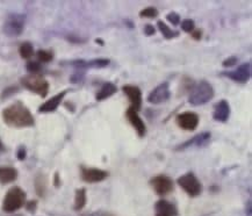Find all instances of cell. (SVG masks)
<instances>
[{"mask_svg":"<svg viewBox=\"0 0 252 216\" xmlns=\"http://www.w3.org/2000/svg\"><path fill=\"white\" fill-rule=\"evenodd\" d=\"M156 209V215L161 216H177L178 215V209L173 204H171L165 200H159L155 206Z\"/></svg>","mask_w":252,"mask_h":216,"instance_id":"9a60e30c","label":"cell"},{"mask_svg":"<svg viewBox=\"0 0 252 216\" xmlns=\"http://www.w3.org/2000/svg\"><path fill=\"white\" fill-rule=\"evenodd\" d=\"M229 117H230V106L227 100H221L215 105L213 118L219 122H227Z\"/></svg>","mask_w":252,"mask_h":216,"instance_id":"5bb4252c","label":"cell"},{"mask_svg":"<svg viewBox=\"0 0 252 216\" xmlns=\"http://www.w3.org/2000/svg\"><path fill=\"white\" fill-rule=\"evenodd\" d=\"M75 64H76V66H78V67H96V69H100V67L107 66L109 64V60L99 59V60L90 61V62L78 61V62H75Z\"/></svg>","mask_w":252,"mask_h":216,"instance_id":"ffe728a7","label":"cell"},{"mask_svg":"<svg viewBox=\"0 0 252 216\" xmlns=\"http://www.w3.org/2000/svg\"><path fill=\"white\" fill-rule=\"evenodd\" d=\"M127 118H128L129 122L131 123L132 127L135 128V130L137 131L138 136L143 137L145 135V131H147V127H145V123L141 119L140 115H138V113L135 111V109L129 107L127 111Z\"/></svg>","mask_w":252,"mask_h":216,"instance_id":"4fadbf2b","label":"cell"},{"mask_svg":"<svg viewBox=\"0 0 252 216\" xmlns=\"http://www.w3.org/2000/svg\"><path fill=\"white\" fill-rule=\"evenodd\" d=\"M211 141V134L209 133H201L199 135H196L192 138V140L186 142V143H184L183 146L179 147V149H186V148L189 147H192V146H195V147H205L208 144V142Z\"/></svg>","mask_w":252,"mask_h":216,"instance_id":"e0dca14e","label":"cell"},{"mask_svg":"<svg viewBox=\"0 0 252 216\" xmlns=\"http://www.w3.org/2000/svg\"><path fill=\"white\" fill-rule=\"evenodd\" d=\"M37 59L43 63H48L53 60V54L47 50H38L37 51Z\"/></svg>","mask_w":252,"mask_h":216,"instance_id":"d4e9b609","label":"cell"},{"mask_svg":"<svg viewBox=\"0 0 252 216\" xmlns=\"http://www.w3.org/2000/svg\"><path fill=\"white\" fill-rule=\"evenodd\" d=\"M18 158L20 160H24L25 158H26V150H25V148H20V149H19V151H18Z\"/></svg>","mask_w":252,"mask_h":216,"instance_id":"4dcf8cb0","label":"cell"},{"mask_svg":"<svg viewBox=\"0 0 252 216\" xmlns=\"http://www.w3.org/2000/svg\"><path fill=\"white\" fill-rule=\"evenodd\" d=\"M156 216H161V215H156Z\"/></svg>","mask_w":252,"mask_h":216,"instance_id":"d590c367","label":"cell"},{"mask_svg":"<svg viewBox=\"0 0 252 216\" xmlns=\"http://www.w3.org/2000/svg\"><path fill=\"white\" fill-rule=\"evenodd\" d=\"M18 177V171L14 167H0V183L8 184L14 182Z\"/></svg>","mask_w":252,"mask_h":216,"instance_id":"ac0fdd59","label":"cell"},{"mask_svg":"<svg viewBox=\"0 0 252 216\" xmlns=\"http://www.w3.org/2000/svg\"><path fill=\"white\" fill-rule=\"evenodd\" d=\"M192 36H193V38H194V40H200V38H201V31H199V30H194L192 31Z\"/></svg>","mask_w":252,"mask_h":216,"instance_id":"1f68e13d","label":"cell"},{"mask_svg":"<svg viewBox=\"0 0 252 216\" xmlns=\"http://www.w3.org/2000/svg\"><path fill=\"white\" fill-rule=\"evenodd\" d=\"M19 53H20L22 59H31L32 56H33L34 54V49H33V46H32L31 43H28V42H26V43H22L20 49H19Z\"/></svg>","mask_w":252,"mask_h":216,"instance_id":"603a6c76","label":"cell"},{"mask_svg":"<svg viewBox=\"0 0 252 216\" xmlns=\"http://www.w3.org/2000/svg\"><path fill=\"white\" fill-rule=\"evenodd\" d=\"M108 177V172L100 169L82 167V179L86 183H100Z\"/></svg>","mask_w":252,"mask_h":216,"instance_id":"7c38bea8","label":"cell"},{"mask_svg":"<svg viewBox=\"0 0 252 216\" xmlns=\"http://www.w3.org/2000/svg\"><path fill=\"white\" fill-rule=\"evenodd\" d=\"M236 63H237V57L231 56V57H229V59L224 61L223 66H232V65H235Z\"/></svg>","mask_w":252,"mask_h":216,"instance_id":"f1b7e54d","label":"cell"},{"mask_svg":"<svg viewBox=\"0 0 252 216\" xmlns=\"http://www.w3.org/2000/svg\"><path fill=\"white\" fill-rule=\"evenodd\" d=\"M176 120H177L178 125H179L180 128L185 129V130H189V131L194 130L199 124L198 114H195V113L193 112L182 113V114L178 115Z\"/></svg>","mask_w":252,"mask_h":216,"instance_id":"30bf717a","label":"cell"},{"mask_svg":"<svg viewBox=\"0 0 252 216\" xmlns=\"http://www.w3.org/2000/svg\"><path fill=\"white\" fill-rule=\"evenodd\" d=\"M167 20H169L171 24H172L173 26H177V25H179V22H180V17H179V14H177V13H174V12H172V13H169V14H167Z\"/></svg>","mask_w":252,"mask_h":216,"instance_id":"4316f807","label":"cell"},{"mask_svg":"<svg viewBox=\"0 0 252 216\" xmlns=\"http://www.w3.org/2000/svg\"><path fill=\"white\" fill-rule=\"evenodd\" d=\"M65 94H66L65 91L58 93V94H56L55 96H53V98H51V99L48 100V101L44 102V104L41 106L38 111H40L41 113L54 112L55 109H56L58 106H60L61 102H62V100H63L64 96H65Z\"/></svg>","mask_w":252,"mask_h":216,"instance_id":"2e32d148","label":"cell"},{"mask_svg":"<svg viewBox=\"0 0 252 216\" xmlns=\"http://www.w3.org/2000/svg\"><path fill=\"white\" fill-rule=\"evenodd\" d=\"M86 204V191L85 188H79L76 192V198H75V209L76 211H80L85 207Z\"/></svg>","mask_w":252,"mask_h":216,"instance_id":"44dd1931","label":"cell"},{"mask_svg":"<svg viewBox=\"0 0 252 216\" xmlns=\"http://www.w3.org/2000/svg\"><path fill=\"white\" fill-rule=\"evenodd\" d=\"M116 86L113 83H105L102 85V88L100 89V91L96 94V100L98 101H101V100H105L112 96L116 92Z\"/></svg>","mask_w":252,"mask_h":216,"instance_id":"d6986e66","label":"cell"},{"mask_svg":"<svg viewBox=\"0 0 252 216\" xmlns=\"http://www.w3.org/2000/svg\"><path fill=\"white\" fill-rule=\"evenodd\" d=\"M106 216H112V215H106Z\"/></svg>","mask_w":252,"mask_h":216,"instance_id":"e575fe53","label":"cell"},{"mask_svg":"<svg viewBox=\"0 0 252 216\" xmlns=\"http://www.w3.org/2000/svg\"><path fill=\"white\" fill-rule=\"evenodd\" d=\"M2 118L6 123L15 128L32 127L34 124V117L29 112V109L20 101L5 108L2 112Z\"/></svg>","mask_w":252,"mask_h":216,"instance_id":"6da1fadb","label":"cell"},{"mask_svg":"<svg viewBox=\"0 0 252 216\" xmlns=\"http://www.w3.org/2000/svg\"><path fill=\"white\" fill-rule=\"evenodd\" d=\"M122 91L128 96L129 101L131 104V108L135 111H140L142 107V92L141 90L135 85H125Z\"/></svg>","mask_w":252,"mask_h":216,"instance_id":"8fae6325","label":"cell"},{"mask_svg":"<svg viewBox=\"0 0 252 216\" xmlns=\"http://www.w3.org/2000/svg\"><path fill=\"white\" fill-rule=\"evenodd\" d=\"M182 30L186 33H192L195 30V24L194 21L190 20V19H186L182 22Z\"/></svg>","mask_w":252,"mask_h":216,"instance_id":"484cf974","label":"cell"},{"mask_svg":"<svg viewBox=\"0 0 252 216\" xmlns=\"http://www.w3.org/2000/svg\"><path fill=\"white\" fill-rule=\"evenodd\" d=\"M155 28H154V26H151V25H147L145 26V28H144V33H145V35H148V36H150V35H154L155 34Z\"/></svg>","mask_w":252,"mask_h":216,"instance_id":"f546056e","label":"cell"},{"mask_svg":"<svg viewBox=\"0 0 252 216\" xmlns=\"http://www.w3.org/2000/svg\"><path fill=\"white\" fill-rule=\"evenodd\" d=\"M2 149H4V146H2V143L0 142V150H2Z\"/></svg>","mask_w":252,"mask_h":216,"instance_id":"836d02e7","label":"cell"},{"mask_svg":"<svg viewBox=\"0 0 252 216\" xmlns=\"http://www.w3.org/2000/svg\"><path fill=\"white\" fill-rule=\"evenodd\" d=\"M21 83L29 91L37 93L41 96H46L48 94L49 84L38 73H29L21 79Z\"/></svg>","mask_w":252,"mask_h":216,"instance_id":"277c9868","label":"cell"},{"mask_svg":"<svg viewBox=\"0 0 252 216\" xmlns=\"http://www.w3.org/2000/svg\"><path fill=\"white\" fill-rule=\"evenodd\" d=\"M171 92H170V85L169 83H161L160 85H158L156 89L153 90L149 95H148V101L150 104L158 105L161 102H165L166 100L170 99Z\"/></svg>","mask_w":252,"mask_h":216,"instance_id":"ba28073f","label":"cell"},{"mask_svg":"<svg viewBox=\"0 0 252 216\" xmlns=\"http://www.w3.org/2000/svg\"><path fill=\"white\" fill-rule=\"evenodd\" d=\"M25 27V15L11 14L4 25V31L8 36H18Z\"/></svg>","mask_w":252,"mask_h":216,"instance_id":"8992f818","label":"cell"},{"mask_svg":"<svg viewBox=\"0 0 252 216\" xmlns=\"http://www.w3.org/2000/svg\"><path fill=\"white\" fill-rule=\"evenodd\" d=\"M25 201L26 193L22 191L20 187H12L5 196L4 204H2V209H4L6 213L17 212L18 209H20L22 206L25 205Z\"/></svg>","mask_w":252,"mask_h":216,"instance_id":"3957f363","label":"cell"},{"mask_svg":"<svg viewBox=\"0 0 252 216\" xmlns=\"http://www.w3.org/2000/svg\"><path fill=\"white\" fill-rule=\"evenodd\" d=\"M225 77L229 79L234 80L237 83H247L251 77V64L244 63L241 64L235 71H229V72H223Z\"/></svg>","mask_w":252,"mask_h":216,"instance_id":"9c48e42d","label":"cell"},{"mask_svg":"<svg viewBox=\"0 0 252 216\" xmlns=\"http://www.w3.org/2000/svg\"><path fill=\"white\" fill-rule=\"evenodd\" d=\"M157 26H158V28H159V31H161V34H163V36L167 38V40H170V38H173V37H176V36H178V35H179L178 31L171 30L169 26L164 24L163 21H158Z\"/></svg>","mask_w":252,"mask_h":216,"instance_id":"7402d4cb","label":"cell"},{"mask_svg":"<svg viewBox=\"0 0 252 216\" xmlns=\"http://www.w3.org/2000/svg\"><path fill=\"white\" fill-rule=\"evenodd\" d=\"M177 183L189 196H198L202 192L201 183L193 173H186L179 177Z\"/></svg>","mask_w":252,"mask_h":216,"instance_id":"5b68a950","label":"cell"},{"mask_svg":"<svg viewBox=\"0 0 252 216\" xmlns=\"http://www.w3.org/2000/svg\"><path fill=\"white\" fill-rule=\"evenodd\" d=\"M35 208H36V202H35V201L28 202V204H27L28 211H35Z\"/></svg>","mask_w":252,"mask_h":216,"instance_id":"d6a6232c","label":"cell"},{"mask_svg":"<svg viewBox=\"0 0 252 216\" xmlns=\"http://www.w3.org/2000/svg\"><path fill=\"white\" fill-rule=\"evenodd\" d=\"M158 15V11L155 7H147L144 9H142L140 12V17L141 18H156Z\"/></svg>","mask_w":252,"mask_h":216,"instance_id":"cb8c5ba5","label":"cell"},{"mask_svg":"<svg viewBox=\"0 0 252 216\" xmlns=\"http://www.w3.org/2000/svg\"><path fill=\"white\" fill-rule=\"evenodd\" d=\"M214 96V89L213 86L206 80H202L196 84V85L190 90L189 101L193 106H201L211 101Z\"/></svg>","mask_w":252,"mask_h":216,"instance_id":"7a4b0ae2","label":"cell"},{"mask_svg":"<svg viewBox=\"0 0 252 216\" xmlns=\"http://www.w3.org/2000/svg\"><path fill=\"white\" fill-rule=\"evenodd\" d=\"M27 70L31 73H37L41 70V65L37 62H29L27 64Z\"/></svg>","mask_w":252,"mask_h":216,"instance_id":"83f0119b","label":"cell"},{"mask_svg":"<svg viewBox=\"0 0 252 216\" xmlns=\"http://www.w3.org/2000/svg\"><path fill=\"white\" fill-rule=\"evenodd\" d=\"M150 185L158 195L169 194L170 192L173 191L172 179H171L170 177L164 175L154 177V178L150 180Z\"/></svg>","mask_w":252,"mask_h":216,"instance_id":"52a82bcc","label":"cell"}]
</instances>
